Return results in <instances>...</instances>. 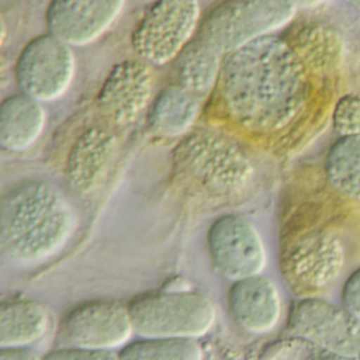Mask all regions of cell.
<instances>
[{
  "mask_svg": "<svg viewBox=\"0 0 360 360\" xmlns=\"http://www.w3.org/2000/svg\"><path fill=\"white\" fill-rule=\"evenodd\" d=\"M227 117L256 136L290 126L307 104V70L295 50L275 35L261 37L229 54L219 77Z\"/></svg>",
  "mask_w": 360,
  "mask_h": 360,
  "instance_id": "cell-1",
  "label": "cell"
},
{
  "mask_svg": "<svg viewBox=\"0 0 360 360\" xmlns=\"http://www.w3.org/2000/svg\"><path fill=\"white\" fill-rule=\"evenodd\" d=\"M75 210L62 191L41 181L10 189L0 204V255L16 267L56 256L75 233Z\"/></svg>",
  "mask_w": 360,
  "mask_h": 360,
  "instance_id": "cell-2",
  "label": "cell"
},
{
  "mask_svg": "<svg viewBox=\"0 0 360 360\" xmlns=\"http://www.w3.org/2000/svg\"><path fill=\"white\" fill-rule=\"evenodd\" d=\"M174 161L179 172L214 195H236L252 176V164L243 150L208 130L187 134L174 148Z\"/></svg>",
  "mask_w": 360,
  "mask_h": 360,
  "instance_id": "cell-3",
  "label": "cell"
},
{
  "mask_svg": "<svg viewBox=\"0 0 360 360\" xmlns=\"http://www.w3.org/2000/svg\"><path fill=\"white\" fill-rule=\"evenodd\" d=\"M134 334L140 337L198 339L216 321L214 303L189 290L149 292L128 305Z\"/></svg>",
  "mask_w": 360,
  "mask_h": 360,
  "instance_id": "cell-4",
  "label": "cell"
},
{
  "mask_svg": "<svg viewBox=\"0 0 360 360\" xmlns=\"http://www.w3.org/2000/svg\"><path fill=\"white\" fill-rule=\"evenodd\" d=\"M296 13L294 1H227L208 14L198 37L221 56H229L261 37L273 35L290 24Z\"/></svg>",
  "mask_w": 360,
  "mask_h": 360,
  "instance_id": "cell-5",
  "label": "cell"
},
{
  "mask_svg": "<svg viewBox=\"0 0 360 360\" xmlns=\"http://www.w3.org/2000/svg\"><path fill=\"white\" fill-rule=\"evenodd\" d=\"M200 20L195 0H164L149 8L134 31L132 45L139 56L155 65L167 64L191 43Z\"/></svg>",
  "mask_w": 360,
  "mask_h": 360,
  "instance_id": "cell-6",
  "label": "cell"
},
{
  "mask_svg": "<svg viewBox=\"0 0 360 360\" xmlns=\"http://www.w3.org/2000/svg\"><path fill=\"white\" fill-rule=\"evenodd\" d=\"M15 73L24 94L39 102L54 101L68 90L75 77V54L54 35H41L22 50Z\"/></svg>",
  "mask_w": 360,
  "mask_h": 360,
  "instance_id": "cell-7",
  "label": "cell"
},
{
  "mask_svg": "<svg viewBox=\"0 0 360 360\" xmlns=\"http://www.w3.org/2000/svg\"><path fill=\"white\" fill-rule=\"evenodd\" d=\"M134 334L128 307L108 300L90 301L75 307L58 330L64 347L105 351L122 349Z\"/></svg>",
  "mask_w": 360,
  "mask_h": 360,
  "instance_id": "cell-8",
  "label": "cell"
},
{
  "mask_svg": "<svg viewBox=\"0 0 360 360\" xmlns=\"http://www.w3.org/2000/svg\"><path fill=\"white\" fill-rule=\"evenodd\" d=\"M210 258L219 273L236 282L261 275L266 265V250L256 227L238 214L214 221L207 235Z\"/></svg>",
  "mask_w": 360,
  "mask_h": 360,
  "instance_id": "cell-9",
  "label": "cell"
},
{
  "mask_svg": "<svg viewBox=\"0 0 360 360\" xmlns=\"http://www.w3.org/2000/svg\"><path fill=\"white\" fill-rule=\"evenodd\" d=\"M290 323L300 336L332 353L353 357L360 352V320L343 307L320 299H304L295 305Z\"/></svg>",
  "mask_w": 360,
  "mask_h": 360,
  "instance_id": "cell-10",
  "label": "cell"
},
{
  "mask_svg": "<svg viewBox=\"0 0 360 360\" xmlns=\"http://www.w3.org/2000/svg\"><path fill=\"white\" fill-rule=\"evenodd\" d=\"M282 257L290 282L309 290H319L332 283L345 263L342 244L324 231L309 233L290 242Z\"/></svg>",
  "mask_w": 360,
  "mask_h": 360,
  "instance_id": "cell-11",
  "label": "cell"
},
{
  "mask_svg": "<svg viewBox=\"0 0 360 360\" xmlns=\"http://www.w3.org/2000/svg\"><path fill=\"white\" fill-rule=\"evenodd\" d=\"M153 85V73L144 63L126 60L117 65L101 89V112L112 125H130L148 105Z\"/></svg>",
  "mask_w": 360,
  "mask_h": 360,
  "instance_id": "cell-12",
  "label": "cell"
},
{
  "mask_svg": "<svg viewBox=\"0 0 360 360\" xmlns=\"http://www.w3.org/2000/svg\"><path fill=\"white\" fill-rule=\"evenodd\" d=\"M124 5L122 0H56L48 8V28L66 45H88L108 30Z\"/></svg>",
  "mask_w": 360,
  "mask_h": 360,
  "instance_id": "cell-13",
  "label": "cell"
},
{
  "mask_svg": "<svg viewBox=\"0 0 360 360\" xmlns=\"http://www.w3.org/2000/svg\"><path fill=\"white\" fill-rule=\"evenodd\" d=\"M227 303L238 326L255 334L273 330L281 317L279 290L271 280L261 275L233 282Z\"/></svg>",
  "mask_w": 360,
  "mask_h": 360,
  "instance_id": "cell-14",
  "label": "cell"
},
{
  "mask_svg": "<svg viewBox=\"0 0 360 360\" xmlns=\"http://www.w3.org/2000/svg\"><path fill=\"white\" fill-rule=\"evenodd\" d=\"M117 139L100 127L86 130L71 149L67 163V176L73 189L86 193L104 179L115 155Z\"/></svg>",
  "mask_w": 360,
  "mask_h": 360,
  "instance_id": "cell-15",
  "label": "cell"
},
{
  "mask_svg": "<svg viewBox=\"0 0 360 360\" xmlns=\"http://www.w3.org/2000/svg\"><path fill=\"white\" fill-rule=\"evenodd\" d=\"M45 123L39 101L26 94L6 98L0 107V146L13 153L27 150L39 140Z\"/></svg>",
  "mask_w": 360,
  "mask_h": 360,
  "instance_id": "cell-16",
  "label": "cell"
},
{
  "mask_svg": "<svg viewBox=\"0 0 360 360\" xmlns=\"http://www.w3.org/2000/svg\"><path fill=\"white\" fill-rule=\"evenodd\" d=\"M50 316L41 303L9 300L0 305V347H29L49 330Z\"/></svg>",
  "mask_w": 360,
  "mask_h": 360,
  "instance_id": "cell-17",
  "label": "cell"
},
{
  "mask_svg": "<svg viewBox=\"0 0 360 360\" xmlns=\"http://www.w3.org/2000/svg\"><path fill=\"white\" fill-rule=\"evenodd\" d=\"M222 69V56L201 39L191 41L174 63L178 86L201 98L216 87Z\"/></svg>",
  "mask_w": 360,
  "mask_h": 360,
  "instance_id": "cell-18",
  "label": "cell"
},
{
  "mask_svg": "<svg viewBox=\"0 0 360 360\" xmlns=\"http://www.w3.org/2000/svg\"><path fill=\"white\" fill-rule=\"evenodd\" d=\"M200 109L199 98L180 86H169L155 98L149 113V125L162 136H182L197 121Z\"/></svg>",
  "mask_w": 360,
  "mask_h": 360,
  "instance_id": "cell-19",
  "label": "cell"
},
{
  "mask_svg": "<svg viewBox=\"0 0 360 360\" xmlns=\"http://www.w3.org/2000/svg\"><path fill=\"white\" fill-rule=\"evenodd\" d=\"M324 172L339 195L360 202V136L339 138L328 149Z\"/></svg>",
  "mask_w": 360,
  "mask_h": 360,
  "instance_id": "cell-20",
  "label": "cell"
},
{
  "mask_svg": "<svg viewBox=\"0 0 360 360\" xmlns=\"http://www.w3.org/2000/svg\"><path fill=\"white\" fill-rule=\"evenodd\" d=\"M120 360H203L197 339L141 337L119 352Z\"/></svg>",
  "mask_w": 360,
  "mask_h": 360,
  "instance_id": "cell-21",
  "label": "cell"
},
{
  "mask_svg": "<svg viewBox=\"0 0 360 360\" xmlns=\"http://www.w3.org/2000/svg\"><path fill=\"white\" fill-rule=\"evenodd\" d=\"M333 125L340 138L360 136V96H345L338 101L333 115Z\"/></svg>",
  "mask_w": 360,
  "mask_h": 360,
  "instance_id": "cell-22",
  "label": "cell"
},
{
  "mask_svg": "<svg viewBox=\"0 0 360 360\" xmlns=\"http://www.w3.org/2000/svg\"><path fill=\"white\" fill-rule=\"evenodd\" d=\"M44 360H120L119 352L62 347L48 352Z\"/></svg>",
  "mask_w": 360,
  "mask_h": 360,
  "instance_id": "cell-23",
  "label": "cell"
},
{
  "mask_svg": "<svg viewBox=\"0 0 360 360\" xmlns=\"http://www.w3.org/2000/svg\"><path fill=\"white\" fill-rule=\"evenodd\" d=\"M341 301L343 309L360 320V267L345 280L341 292Z\"/></svg>",
  "mask_w": 360,
  "mask_h": 360,
  "instance_id": "cell-24",
  "label": "cell"
},
{
  "mask_svg": "<svg viewBox=\"0 0 360 360\" xmlns=\"http://www.w3.org/2000/svg\"><path fill=\"white\" fill-rule=\"evenodd\" d=\"M0 360H44L29 347H0Z\"/></svg>",
  "mask_w": 360,
  "mask_h": 360,
  "instance_id": "cell-25",
  "label": "cell"
},
{
  "mask_svg": "<svg viewBox=\"0 0 360 360\" xmlns=\"http://www.w3.org/2000/svg\"><path fill=\"white\" fill-rule=\"evenodd\" d=\"M317 360H355L353 357L349 356L339 355V354L332 353V355L324 356V357L319 358Z\"/></svg>",
  "mask_w": 360,
  "mask_h": 360,
  "instance_id": "cell-26",
  "label": "cell"
},
{
  "mask_svg": "<svg viewBox=\"0 0 360 360\" xmlns=\"http://www.w3.org/2000/svg\"><path fill=\"white\" fill-rule=\"evenodd\" d=\"M352 5H354V7L357 8L360 11V0L359 1H352Z\"/></svg>",
  "mask_w": 360,
  "mask_h": 360,
  "instance_id": "cell-27",
  "label": "cell"
}]
</instances>
